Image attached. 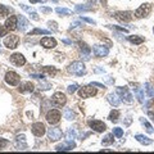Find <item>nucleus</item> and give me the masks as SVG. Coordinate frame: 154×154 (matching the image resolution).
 <instances>
[{
  "label": "nucleus",
  "mask_w": 154,
  "mask_h": 154,
  "mask_svg": "<svg viewBox=\"0 0 154 154\" xmlns=\"http://www.w3.org/2000/svg\"><path fill=\"white\" fill-rule=\"evenodd\" d=\"M42 71H44V72H48V73L51 75V76H54V75L57 73V69H55V68H53V67H51V68H50V67H44V68H42Z\"/></svg>",
  "instance_id": "obj_38"
},
{
  "label": "nucleus",
  "mask_w": 154,
  "mask_h": 154,
  "mask_svg": "<svg viewBox=\"0 0 154 154\" xmlns=\"http://www.w3.org/2000/svg\"><path fill=\"white\" fill-rule=\"evenodd\" d=\"M41 45L46 48V49H53V48L57 46V41H55V38H53V37H44L41 40Z\"/></svg>",
  "instance_id": "obj_17"
},
{
  "label": "nucleus",
  "mask_w": 154,
  "mask_h": 154,
  "mask_svg": "<svg viewBox=\"0 0 154 154\" xmlns=\"http://www.w3.org/2000/svg\"><path fill=\"white\" fill-rule=\"evenodd\" d=\"M140 121H141V123L145 126V130H146V132L148 134H153L154 132V130H153V127H152V125L149 123L145 118H140Z\"/></svg>",
  "instance_id": "obj_28"
},
{
  "label": "nucleus",
  "mask_w": 154,
  "mask_h": 154,
  "mask_svg": "<svg viewBox=\"0 0 154 154\" xmlns=\"http://www.w3.org/2000/svg\"><path fill=\"white\" fill-rule=\"evenodd\" d=\"M135 139H136L140 144H143V145H150V144L153 143L152 139H149L148 136H144V135H136Z\"/></svg>",
  "instance_id": "obj_23"
},
{
  "label": "nucleus",
  "mask_w": 154,
  "mask_h": 154,
  "mask_svg": "<svg viewBox=\"0 0 154 154\" xmlns=\"http://www.w3.org/2000/svg\"><path fill=\"white\" fill-rule=\"evenodd\" d=\"M16 146H17L18 149H26V148H27V143H26L25 135L17 136V139H16Z\"/></svg>",
  "instance_id": "obj_20"
},
{
  "label": "nucleus",
  "mask_w": 154,
  "mask_h": 154,
  "mask_svg": "<svg viewBox=\"0 0 154 154\" xmlns=\"http://www.w3.org/2000/svg\"><path fill=\"white\" fill-rule=\"evenodd\" d=\"M40 11H41V12H44V13H50V12H51V8H46V7H41V8H40Z\"/></svg>",
  "instance_id": "obj_44"
},
{
  "label": "nucleus",
  "mask_w": 154,
  "mask_h": 154,
  "mask_svg": "<svg viewBox=\"0 0 154 154\" xmlns=\"http://www.w3.org/2000/svg\"><path fill=\"white\" fill-rule=\"evenodd\" d=\"M113 135L117 136V137H122L123 136V130L119 128V127H116V128H113Z\"/></svg>",
  "instance_id": "obj_36"
},
{
  "label": "nucleus",
  "mask_w": 154,
  "mask_h": 154,
  "mask_svg": "<svg viewBox=\"0 0 154 154\" xmlns=\"http://www.w3.org/2000/svg\"><path fill=\"white\" fill-rule=\"evenodd\" d=\"M21 8H22V9H25V11H26V12H28V13H32V12H35V11H33L32 8L27 7V5H23V4H21Z\"/></svg>",
  "instance_id": "obj_43"
},
{
  "label": "nucleus",
  "mask_w": 154,
  "mask_h": 154,
  "mask_svg": "<svg viewBox=\"0 0 154 154\" xmlns=\"http://www.w3.org/2000/svg\"><path fill=\"white\" fill-rule=\"evenodd\" d=\"M153 31H154V28H153Z\"/></svg>",
  "instance_id": "obj_54"
},
{
  "label": "nucleus",
  "mask_w": 154,
  "mask_h": 154,
  "mask_svg": "<svg viewBox=\"0 0 154 154\" xmlns=\"http://www.w3.org/2000/svg\"><path fill=\"white\" fill-rule=\"evenodd\" d=\"M150 4H143V5H140L137 9H136V12H135V16H136L137 18H143V17H146L149 16V13H150Z\"/></svg>",
  "instance_id": "obj_7"
},
{
  "label": "nucleus",
  "mask_w": 154,
  "mask_h": 154,
  "mask_svg": "<svg viewBox=\"0 0 154 154\" xmlns=\"http://www.w3.org/2000/svg\"><path fill=\"white\" fill-rule=\"evenodd\" d=\"M93 50H94V54L96 57H99V58L107 57L108 53H109V49H108L107 46H104V45H95Z\"/></svg>",
  "instance_id": "obj_13"
},
{
  "label": "nucleus",
  "mask_w": 154,
  "mask_h": 154,
  "mask_svg": "<svg viewBox=\"0 0 154 154\" xmlns=\"http://www.w3.org/2000/svg\"><path fill=\"white\" fill-rule=\"evenodd\" d=\"M8 145V140H5V139H0V149H4Z\"/></svg>",
  "instance_id": "obj_41"
},
{
  "label": "nucleus",
  "mask_w": 154,
  "mask_h": 154,
  "mask_svg": "<svg viewBox=\"0 0 154 154\" xmlns=\"http://www.w3.org/2000/svg\"><path fill=\"white\" fill-rule=\"evenodd\" d=\"M128 40L132 42V44H141V42H144V38L141 36H128Z\"/></svg>",
  "instance_id": "obj_29"
},
{
  "label": "nucleus",
  "mask_w": 154,
  "mask_h": 154,
  "mask_svg": "<svg viewBox=\"0 0 154 154\" xmlns=\"http://www.w3.org/2000/svg\"><path fill=\"white\" fill-rule=\"evenodd\" d=\"M77 26H80V23H79V22H75L73 25H71V28H73V27H77Z\"/></svg>",
  "instance_id": "obj_51"
},
{
  "label": "nucleus",
  "mask_w": 154,
  "mask_h": 154,
  "mask_svg": "<svg viewBox=\"0 0 154 154\" xmlns=\"http://www.w3.org/2000/svg\"><path fill=\"white\" fill-rule=\"evenodd\" d=\"M113 143V134H109L107 135L104 139H103V144L104 145H107V144H112Z\"/></svg>",
  "instance_id": "obj_35"
},
{
  "label": "nucleus",
  "mask_w": 154,
  "mask_h": 154,
  "mask_svg": "<svg viewBox=\"0 0 154 154\" xmlns=\"http://www.w3.org/2000/svg\"><path fill=\"white\" fill-rule=\"evenodd\" d=\"M77 88H79V85H77V84H72V85H69L68 88H67V91H68L69 94H73V93H76Z\"/></svg>",
  "instance_id": "obj_37"
},
{
  "label": "nucleus",
  "mask_w": 154,
  "mask_h": 154,
  "mask_svg": "<svg viewBox=\"0 0 154 154\" xmlns=\"http://www.w3.org/2000/svg\"><path fill=\"white\" fill-rule=\"evenodd\" d=\"M80 46H81V51H82L84 59H85V60H89V59H90V57H89V55H90V51H91L90 46H89V45H86L85 42H81Z\"/></svg>",
  "instance_id": "obj_21"
},
{
  "label": "nucleus",
  "mask_w": 154,
  "mask_h": 154,
  "mask_svg": "<svg viewBox=\"0 0 154 154\" xmlns=\"http://www.w3.org/2000/svg\"><path fill=\"white\" fill-rule=\"evenodd\" d=\"M118 117H119V112L117 109H114V110H112V112L109 113V119H110V121H113V122L117 121Z\"/></svg>",
  "instance_id": "obj_31"
},
{
  "label": "nucleus",
  "mask_w": 154,
  "mask_h": 154,
  "mask_svg": "<svg viewBox=\"0 0 154 154\" xmlns=\"http://www.w3.org/2000/svg\"><path fill=\"white\" fill-rule=\"evenodd\" d=\"M75 146H76V144L73 141H72V140H67V141H63L62 144H59V145H57L55 150H58V152H60V150L68 152V150H72Z\"/></svg>",
  "instance_id": "obj_11"
},
{
  "label": "nucleus",
  "mask_w": 154,
  "mask_h": 154,
  "mask_svg": "<svg viewBox=\"0 0 154 154\" xmlns=\"http://www.w3.org/2000/svg\"><path fill=\"white\" fill-rule=\"evenodd\" d=\"M114 28H117V30L122 31V32H127V30H126V28H121V27H114Z\"/></svg>",
  "instance_id": "obj_50"
},
{
  "label": "nucleus",
  "mask_w": 154,
  "mask_h": 154,
  "mask_svg": "<svg viewBox=\"0 0 154 154\" xmlns=\"http://www.w3.org/2000/svg\"><path fill=\"white\" fill-rule=\"evenodd\" d=\"M130 123H131V117H126V119H125V125L128 126Z\"/></svg>",
  "instance_id": "obj_46"
},
{
  "label": "nucleus",
  "mask_w": 154,
  "mask_h": 154,
  "mask_svg": "<svg viewBox=\"0 0 154 154\" xmlns=\"http://www.w3.org/2000/svg\"><path fill=\"white\" fill-rule=\"evenodd\" d=\"M31 77H33V79H44L42 75H31Z\"/></svg>",
  "instance_id": "obj_48"
},
{
  "label": "nucleus",
  "mask_w": 154,
  "mask_h": 154,
  "mask_svg": "<svg viewBox=\"0 0 154 154\" xmlns=\"http://www.w3.org/2000/svg\"><path fill=\"white\" fill-rule=\"evenodd\" d=\"M67 139L68 140H73V139H76L77 137V132H76V130L75 128H72V127H69L68 130H67Z\"/></svg>",
  "instance_id": "obj_27"
},
{
  "label": "nucleus",
  "mask_w": 154,
  "mask_h": 154,
  "mask_svg": "<svg viewBox=\"0 0 154 154\" xmlns=\"http://www.w3.org/2000/svg\"><path fill=\"white\" fill-rule=\"evenodd\" d=\"M89 126L94 130V131L96 132H103L105 131V128H107V126H105V123L99 121V119H93V121H89Z\"/></svg>",
  "instance_id": "obj_10"
},
{
  "label": "nucleus",
  "mask_w": 154,
  "mask_h": 154,
  "mask_svg": "<svg viewBox=\"0 0 154 154\" xmlns=\"http://www.w3.org/2000/svg\"><path fill=\"white\" fill-rule=\"evenodd\" d=\"M85 64L82 62H73L68 66V72L72 75H76V76H82L85 75Z\"/></svg>",
  "instance_id": "obj_1"
},
{
  "label": "nucleus",
  "mask_w": 154,
  "mask_h": 154,
  "mask_svg": "<svg viewBox=\"0 0 154 154\" xmlns=\"http://www.w3.org/2000/svg\"><path fill=\"white\" fill-rule=\"evenodd\" d=\"M116 18L121 22H130L132 19V13L131 12H117L116 13Z\"/></svg>",
  "instance_id": "obj_15"
},
{
  "label": "nucleus",
  "mask_w": 154,
  "mask_h": 154,
  "mask_svg": "<svg viewBox=\"0 0 154 154\" xmlns=\"http://www.w3.org/2000/svg\"><path fill=\"white\" fill-rule=\"evenodd\" d=\"M134 91H135V94H136V98L139 102L144 103V100H145V98H144V91L140 88H134Z\"/></svg>",
  "instance_id": "obj_26"
},
{
  "label": "nucleus",
  "mask_w": 154,
  "mask_h": 154,
  "mask_svg": "<svg viewBox=\"0 0 154 154\" xmlns=\"http://www.w3.org/2000/svg\"><path fill=\"white\" fill-rule=\"evenodd\" d=\"M19 42V37L17 35H11V36H7L4 38V45H5L8 49H14V48H17Z\"/></svg>",
  "instance_id": "obj_6"
},
{
  "label": "nucleus",
  "mask_w": 154,
  "mask_h": 154,
  "mask_svg": "<svg viewBox=\"0 0 154 154\" xmlns=\"http://www.w3.org/2000/svg\"><path fill=\"white\" fill-rule=\"evenodd\" d=\"M33 89H35V86H33V84L30 82V81L22 82L19 85V91H21V93H32Z\"/></svg>",
  "instance_id": "obj_18"
},
{
  "label": "nucleus",
  "mask_w": 154,
  "mask_h": 154,
  "mask_svg": "<svg viewBox=\"0 0 154 154\" xmlns=\"http://www.w3.org/2000/svg\"><path fill=\"white\" fill-rule=\"evenodd\" d=\"M63 42H64V44H71L69 40H63Z\"/></svg>",
  "instance_id": "obj_53"
},
{
  "label": "nucleus",
  "mask_w": 154,
  "mask_h": 154,
  "mask_svg": "<svg viewBox=\"0 0 154 154\" xmlns=\"http://www.w3.org/2000/svg\"><path fill=\"white\" fill-rule=\"evenodd\" d=\"M148 116H149V117H150V119H152V121L154 122V112H149V113H148Z\"/></svg>",
  "instance_id": "obj_49"
},
{
  "label": "nucleus",
  "mask_w": 154,
  "mask_h": 154,
  "mask_svg": "<svg viewBox=\"0 0 154 154\" xmlns=\"http://www.w3.org/2000/svg\"><path fill=\"white\" fill-rule=\"evenodd\" d=\"M96 94V90L93 88V85H88V86H84L79 90V95L80 98H90V96H94Z\"/></svg>",
  "instance_id": "obj_4"
},
{
  "label": "nucleus",
  "mask_w": 154,
  "mask_h": 154,
  "mask_svg": "<svg viewBox=\"0 0 154 154\" xmlns=\"http://www.w3.org/2000/svg\"><path fill=\"white\" fill-rule=\"evenodd\" d=\"M17 23H18V18L14 17V16H11L7 21H5V27L7 30L9 31H14L17 28Z\"/></svg>",
  "instance_id": "obj_16"
},
{
  "label": "nucleus",
  "mask_w": 154,
  "mask_h": 154,
  "mask_svg": "<svg viewBox=\"0 0 154 154\" xmlns=\"http://www.w3.org/2000/svg\"><path fill=\"white\" fill-rule=\"evenodd\" d=\"M7 27L5 26H2L0 25V37H3V36H5L7 35Z\"/></svg>",
  "instance_id": "obj_39"
},
{
  "label": "nucleus",
  "mask_w": 154,
  "mask_h": 154,
  "mask_svg": "<svg viewBox=\"0 0 154 154\" xmlns=\"http://www.w3.org/2000/svg\"><path fill=\"white\" fill-rule=\"evenodd\" d=\"M17 18H18V23H17L18 28H19L21 31H26L27 27L30 26V23H28V21L26 19V17H25V16H19V17H17Z\"/></svg>",
  "instance_id": "obj_19"
},
{
  "label": "nucleus",
  "mask_w": 154,
  "mask_h": 154,
  "mask_svg": "<svg viewBox=\"0 0 154 154\" xmlns=\"http://www.w3.org/2000/svg\"><path fill=\"white\" fill-rule=\"evenodd\" d=\"M63 116H64L66 119H68V121H73V119L76 118V113L72 109H68V108L63 110Z\"/></svg>",
  "instance_id": "obj_24"
},
{
  "label": "nucleus",
  "mask_w": 154,
  "mask_h": 154,
  "mask_svg": "<svg viewBox=\"0 0 154 154\" xmlns=\"http://www.w3.org/2000/svg\"><path fill=\"white\" fill-rule=\"evenodd\" d=\"M51 103L54 107H63V105L67 103V98L64 94L62 93H55L54 95H53L51 98Z\"/></svg>",
  "instance_id": "obj_5"
},
{
  "label": "nucleus",
  "mask_w": 154,
  "mask_h": 154,
  "mask_svg": "<svg viewBox=\"0 0 154 154\" xmlns=\"http://www.w3.org/2000/svg\"><path fill=\"white\" fill-rule=\"evenodd\" d=\"M60 112L57 109H51L49 110V112L46 113V121L49 122L50 125H57L58 122L60 121Z\"/></svg>",
  "instance_id": "obj_3"
},
{
  "label": "nucleus",
  "mask_w": 154,
  "mask_h": 154,
  "mask_svg": "<svg viewBox=\"0 0 154 154\" xmlns=\"http://www.w3.org/2000/svg\"><path fill=\"white\" fill-rule=\"evenodd\" d=\"M91 85H93V86H96V88H102V89H104V88H105L104 85L99 84V82H91Z\"/></svg>",
  "instance_id": "obj_45"
},
{
  "label": "nucleus",
  "mask_w": 154,
  "mask_h": 154,
  "mask_svg": "<svg viewBox=\"0 0 154 154\" xmlns=\"http://www.w3.org/2000/svg\"><path fill=\"white\" fill-rule=\"evenodd\" d=\"M30 2H31V3H33V4H36V3H40L41 0H30Z\"/></svg>",
  "instance_id": "obj_52"
},
{
  "label": "nucleus",
  "mask_w": 154,
  "mask_h": 154,
  "mask_svg": "<svg viewBox=\"0 0 154 154\" xmlns=\"http://www.w3.org/2000/svg\"><path fill=\"white\" fill-rule=\"evenodd\" d=\"M11 62L14 64V66H18V67H21L26 63V58L23 57L21 53H16V54H13L11 55Z\"/></svg>",
  "instance_id": "obj_12"
},
{
  "label": "nucleus",
  "mask_w": 154,
  "mask_h": 154,
  "mask_svg": "<svg viewBox=\"0 0 154 154\" xmlns=\"http://www.w3.org/2000/svg\"><path fill=\"white\" fill-rule=\"evenodd\" d=\"M8 13H9V9L5 5H2V4H0V18L7 17Z\"/></svg>",
  "instance_id": "obj_34"
},
{
  "label": "nucleus",
  "mask_w": 154,
  "mask_h": 154,
  "mask_svg": "<svg viewBox=\"0 0 154 154\" xmlns=\"http://www.w3.org/2000/svg\"><path fill=\"white\" fill-rule=\"evenodd\" d=\"M50 88H51V86L49 84H40V85H38V89H40V90H49Z\"/></svg>",
  "instance_id": "obj_40"
},
{
  "label": "nucleus",
  "mask_w": 154,
  "mask_h": 154,
  "mask_svg": "<svg viewBox=\"0 0 154 154\" xmlns=\"http://www.w3.org/2000/svg\"><path fill=\"white\" fill-rule=\"evenodd\" d=\"M105 80H107L109 84H113L114 82V79H110V76H107V77H105Z\"/></svg>",
  "instance_id": "obj_47"
},
{
  "label": "nucleus",
  "mask_w": 154,
  "mask_h": 154,
  "mask_svg": "<svg viewBox=\"0 0 154 154\" xmlns=\"http://www.w3.org/2000/svg\"><path fill=\"white\" fill-rule=\"evenodd\" d=\"M55 12H57L58 14H63V16H69V14L72 13L69 9H67V8H57Z\"/></svg>",
  "instance_id": "obj_33"
},
{
  "label": "nucleus",
  "mask_w": 154,
  "mask_h": 154,
  "mask_svg": "<svg viewBox=\"0 0 154 154\" xmlns=\"http://www.w3.org/2000/svg\"><path fill=\"white\" fill-rule=\"evenodd\" d=\"M62 136H63V132L58 127H51V128H49V131H48V137H49L51 141L59 140V139H62Z\"/></svg>",
  "instance_id": "obj_8"
},
{
  "label": "nucleus",
  "mask_w": 154,
  "mask_h": 154,
  "mask_svg": "<svg viewBox=\"0 0 154 154\" xmlns=\"http://www.w3.org/2000/svg\"><path fill=\"white\" fill-rule=\"evenodd\" d=\"M50 31L49 30H42V28H35L33 31L28 33V36H33V35H49Z\"/></svg>",
  "instance_id": "obj_25"
},
{
  "label": "nucleus",
  "mask_w": 154,
  "mask_h": 154,
  "mask_svg": "<svg viewBox=\"0 0 154 154\" xmlns=\"http://www.w3.org/2000/svg\"><path fill=\"white\" fill-rule=\"evenodd\" d=\"M32 132L33 135H36V136H42V135L45 134V126L42 125L41 122H36V123H33L32 125Z\"/></svg>",
  "instance_id": "obj_14"
},
{
  "label": "nucleus",
  "mask_w": 154,
  "mask_h": 154,
  "mask_svg": "<svg viewBox=\"0 0 154 154\" xmlns=\"http://www.w3.org/2000/svg\"><path fill=\"white\" fill-rule=\"evenodd\" d=\"M81 19H82L84 22H88V23H91V25H95V21L91 18H88V17H81Z\"/></svg>",
  "instance_id": "obj_42"
},
{
  "label": "nucleus",
  "mask_w": 154,
  "mask_h": 154,
  "mask_svg": "<svg viewBox=\"0 0 154 154\" xmlns=\"http://www.w3.org/2000/svg\"><path fill=\"white\" fill-rule=\"evenodd\" d=\"M5 81H7V84L8 85H11V86H16L19 84V75L16 73V72H8V73L5 75Z\"/></svg>",
  "instance_id": "obj_9"
},
{
  "label": "nucleus",
  "mask_w": 154,
  "mask_h": 154,
  "mask_svg": "<svg viewBox=\"0 0 154 154\" xmlns=\"http://www.w3.org/2000/svg\"><path fill=\"white\" fill-rule=\"evenodd\" d=\"M108 102L113 105V107H118L119 104H121V99H119V96L117 94H109L108 95Z\"/></svg>",
  "instance_id": "obj_22"
},
{
  "label": "nucleus",
  "mask_w": 154,
  "mask_h": 154,
  "mask_svg": "<svg viewBox=\"0 0 154 154\" xmlns=\"http://www.w3.org/2000/svg\"><path fill=\"white\" fill-rule=\"evenodd\" d=\"M91 9H93V7H88V5H76L75 11H76L77 13H80V12H89V11H91Z\"/></svg>",
  "instance_id": "obj_30"
},
{
  "label": "nucleus",
  "mask_w": 154,
  "mask_h": 154,
  "mask_svg": "<svg viewBox=\"0 0 154 154\" xmlns=\"http://www.w3.org/2000/svg\"><path fill=\"white\" fill-rule=\"evenodd\" d=\"M145 90H146V93H148V96H150V98H154V88L153 86L146 82L145 84Z\"/></svg>",
  "instance_id": "obj_32"
},
{
  "label": "nucleus",
  "mask_w": 154,
  "mask_h": 154,
  "mask_svg": "<svg viewBox=\"0 0 154 154\" xmlns=\"http://www.w3.org/2000/svg\"><path fill=\"white\" fill-rule=\"evenodd\" d=\"M117 94L121 96V100H123V103L131 104L134 102V96L127 88H117Z\"/></svg>",
  "instance_id": "obj_2"
}]
</instances>
